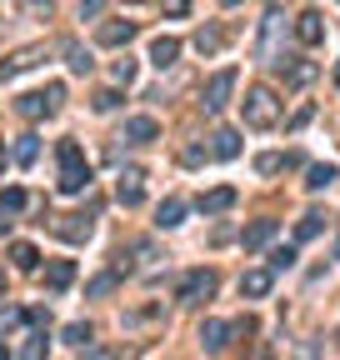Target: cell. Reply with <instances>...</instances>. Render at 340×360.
<instances>
[{
	"label": "cell",
	"mask_w": 340,
	"mask_h": 360,
	"mask_svg": "<svg viewBox=\"0 0 340 360\" xmlns=\"http://www.w3.org/2000/svg\"><path fill=\"white\" fill-rule=\"evenodd\" d=\"M55 160H60V190L66 196H80L85 185H91V165H85V151L75 140H60L55 145Z\"/></svg>",
	"instance_id": "cell-1"
},
{
	"label": "cell",
	"mask_w": 340,
	"mask_h": 360,
	"mask_svg": "<svg viewBox=\"0 0 340 360\" xmlns=\"http://www.w3.org/2000/svg\"><path fill=\"white\" fill-rule=\"evenodd\" d=\"M240 111H245V125H250V131H270V125L281 120V100H275L270 86H250L245 100H240Z\"/></svg>",
	"instance_id": "cell-2"
},
{
	"label": "cell",
	"mask_w": 340,
	"mask_h": 360,
	"mask_svg": "<svg viewBox=\"0 0 340 360\" xmlns=\"http://www.w3.org/2000/svg\"><path fill=\"white\" fill-rule=\"evenodd\" d=\"M60 100H66V86L55 80V86H46V91L20 95V100H15V111L26 115V120H40V115H55V111H60Z\"/></svg>",
	"instance_id": "cell-3"
},
{
	"label": "cell",
	"mask_w": 340,
	"mask_h": 360,
	"mask_svg": "<svg viewBox=\"0 0 340 360\" xmlns=\"http://www.w3.org/2000/svg\"><path fill=\"white\" fill-rule=\"evenodd\" d=\"M216 270H190L185 275V281H180V301H190V305H196V301H210V295H216Z\"/></svg>",
	"instance_id": "cell-4"
},
{
	"label": "cell",
	"mask_w": 340,
	"mask_h": 360,
	"mask_svg": "<svg viewBox=\"0 0 340 360\" xmlns=\"http://www.w3.org/2000/svg\"><path fill=\"white\" fill-rule=\"evenodd\" d=\"M230 91H236V70H216V75L205 80V111H225Z\"/></svg>",
	"instance_id": "cell-5"
},
{
	"label": "cell",
	"mask_w": 340,
	"mask_h": 360,
	"mask_svg": "<svg viewBox=\"0 0 340 360\" xmlns=\"http://www.w3.org/2000/svg\"><path fill=\"white\" fill-rule=\"evenodd\" d=\"M115 196H120V205H140V196H145V171H140V165H125V171H120Z\"/></svg>",
	"instance_id": "cell-6"
},
{
	"label": "cell",
	"mask_w": 340,
	"mask_h": 360,
	"mask_svg": "<svg viewBox=\"0 0 340 360\" xmlns=\"http://www.w3.org/2000/svg\"><path fill=\"white\" fill-rule=\"evenodd\" d=\"M131 40H135V20H105L100 26V46L120 50V46H131Z\"/></svg>",
	"instance_id": "cell-7"
},
{
	"label": "cell",
	"mask_w": 340,
	"mask_h": 360,
	"mask_svg": "<svg viewBox=\"0 0 340 360\" xmlns=\"http://www.w3.org/2000/svg\"><path fill=\"white\" fill-rule=\"evenodd\" d=\"M295 40H301V46H321V40H325V20L315 15V10L295 15Z\"/></svg>",
	"instance_id": "cell-8"
},
{
	"label": "cell",
	"mask_w": 340,
	"mask_h": 360,
	"mask_svg": "<svg viewBox=\"0 0 340 360\" xmlns=\"http://www.w3.org/2000/svg\"><path fill=\"white\" fill-rule=\"evenodd\" d=\"M281 30H285V20L281 15H265V35H261V60H281Z\"/></svg>",
	"instance_id": "cell-9"
},
{
	"label": "cell",
	"mask_w": 340,
	"mask_h": 360,
	"mask_svg": "<svg viewBox=\"0 0 340 360\" xmlns=\"http://www.w3.org/2000/svg\"><path fill=\"white\" fill-rule=\"evenodd\" d=\"M275 285V270H245L240 275V295H250V301H265Z\"/></svg>",
	"instance_id": "cell-10"
},
{
	"label": "cell",
	"mask_w": 340,
	"mask_h": 360,
	"mask_svg": "<svg viewBox=\"0 0 340 360\" xmlns=\"http://www.w3.org/2000/svg\"><path fill=\"white\" fill-rule=\"evenodd\" d=\"M275 66L285 70V86H310V80L321 75V66H315V60H275Z\"/></svg>",
	"instance_id": "cell-11"
},
{
	"label": "cell",
	"mask_w": 340,
	"mask_h": 360,
	"mask_svg": "<svg viewBox=\"0 0 340 360\" xmlns=\"http://www.w3.org/2000/svg\"><path fill=\"white\" fill-rule=\"evenodd\" d=\"M210 155H216V160H236L240 155V135L230 131V125H220V131L210 135Z\"/></svg>",
	"instance_id": "cell-12"
},
{
	"label": "cell",
	"mask_w": 340,
	"mask_h": 360,
	"mask_svg": "<svg viewBox=\"0 0 340 360\" xmlns=\"http://www.w3.org/2000/svg\"><path fill=\"white\" fill-rule=\"evenodd\" d=\"M155 135H160V125L151 115H131V120H125V140H131V145H151Z\"/></svg>",
	"instance_id": "cell-13"
},
{
	"label": "cell",
	"mask_w": 340,
	"mask_h": 360,
	"mask_svg": "<svg viewBox=\"0 0 340 360\" xmlns=\"http://www.w3.org/2000/svg\"><path fill=\"white\" fill-rule=\"evenodd\" d=\"M225 341H230V325L225 321H200V350H225Z\"/></svg>",
	"instance_id": "cell-14"
},
{
	"label": "cell",
	"mask_w": 340,
	"mask_h": 360,
	"mask_svg": "<svg viewBox=\"0 0 340 360\" xmlns=\"http://www.w3.org/2000/svg\"><path fill=\"white\" fill-rule=\"evenodd\" d=\"M230 205H236V190H230V185H216V190H205V196H200L205 216H225Z\"/></svg>",
	"instance_id": "cell-15"
},
{
	"label": "cell",
	"mask_w": 340,
	"mask_h": 360,
	"mask_svg": "<svg viewBox=\"0 0 340 360\" xmlns=\"http://www.w3.org/2000/svg\"><path fill=\"white\" fill-rule=\"evenodd\" d=\"M180 220H185V200H180V196H165L160 210H155V225H160V230H176Z\"/></svg>",
	"instance_id": "cell-16"
},
{
	"label": "cell",
	"mask_w": 340,
	"mask_h": 360,
	"mask_svg": "<svg viewBox=\"0 0 340 360\" xmlns=\"http://www.w3.org/2000/svg\"><path fill=\"white\" fill-rule=\"evenodd\" d=\"M270 240H275V220H255V225H245V236H240L245 250H261V245H270Z\"/></svg>",
	"instance_id": "cell-17"
},
{
	"label": "cell",
	"mask_w": 340,
	"mask_h": 360,
	"mask_svg": "<svg viewBox=\"0 0 340 360\" xmlns=\"http://www.w3.org/2000/svg\"><path fill=\"white\" fill-rule=\"evenodd\" d=\"M151 60H155L160 70H165V66H176V60H180V40H176V35H160L155 46H151Z\"/></svg>",
	"instance_id": "cell-18"
},
{
	"label": "cell",
	"mask_w": 340,
	"mask_h": 360,
	"mask_svg": "<svg viewBox=\"0 0 340 360\" xmlns=\"http://www.w3.org/2000/svg\"><path fill=\"white\" fill-rule=\"evenodd\" d=\"M55 236H66V240H85V236H91V220H85V216H60V220H55Z\"/></svg>",
	"instance_id": "cell-19"
},
{
	"label": "cell",
	"mask_w": 340,
	"mask_h": 360,
	"mask_svg": "<svg viewBox=\"0 0 340 360\" xmlns=\"http://www.w3.org/2000/svg\"><path fill=\"white\" fill-rule=\"evenodd\" d=\"M70 281H75V265H70V260H50V265H46V285H50V290H66Z\"/></svg>",
	"instance_id": "cell-20"
},
{
	"label": "cell",
	"mask_w": 340,
	"mask_h": 360,
	"mask_svg": "<svg viewBox=\"0 0 340 360\" xmlns=\"http://www.w3.org/2000/svg\"><path fill=\"white\" fill-rule=\"evenodd\" d=\"M335 165H310V171H305V190H330L335 185Z\"/></svg>",
	"instance_id": "cell-21"
},
{
	"label": "cell",
	"mask_w": 340,
	"mask_h": 360,
	"mask_svg": "<svg viewBox=\"0 0 340 360\" xmlns=\"http://www.w3.org/2000/svg\"><path fill=\"white\" fill-rule=\"evenodd\" d=\"M115 285H120V270H105V275H95V281L85 285V295H95V301H105V295H115Z\"/></svg>",
	"instance_id": "cell-22"
},
{
	"label": "cell",
	"mask_w": 340,
	"mask_h": 360,
	"mask_svg": "<svg viewBox=\"0 0 340 360\" xmlns=\"http://www.w3.org/2000/svg\"><path fill=\"white\" fill-rule=\"evenodd\" d=\"M225 46V30H216V26H205V30H196V50L200 55H216Z\"/></svg>",
	"instance_id": "cell-23"
},
{
	"label": "cell",
	"mask_w": 340,
	"mask_h": 360,
	"mask_svg": "<svg viewBox=\"0 0 340 360\" xmlns=\"http://www.w3.org/2000/svg\"><path fill=\"white\" fill-rule=\"evenodd\" d=\"M10 260H15L20 270H35V265H40V250H35L30 240H15V245H10Z\"/></svg>",
	"instance_id": "cell-24"
},
{
	"label": "cell",
	"mask_w": 340,
	"mask_h": 360,
	"mask_svg": "<svg viewBox=\"0 0 340 360\" xmlns=\"http://www.w3.org/2000/svg\"><path fill=\"white\" fill-rule=\"evenodd\" d=\"M66 66H70L75 75H85V70H91V50L75 46V40H66Z\"/></svg>",
	"instance_id": "cell-25"
},
{
	"label": "cell",
	"mask_w": 340,
	"mask_h": 360,
	"mask_svg": "<svg viewBox=\"0 0 340 360\" xmlns=\"http://www.w3.org/2000/svg\"><path fill=\"white\" fill-rule=\"evenodd\" d=\"M321 225H325V216H321V210L301 216V225H295V240H315V236H321Z\"/></svg>",
	"instance_id": "cell-26"
},
{
	"label": "cell",
	"mask_w": 340,
	"mask_h": 360,
	"mask_svg": "<svg viewBox=\"0 0 340 360\" xmlns=\"http://www.w3.org/2000/svg\"><path fill=\"white\" fill-rule=\"evenodd\" d=\"M20 325H26V310H15V305L0 310V341H6V335H15Z\"/></svg>",
	"instance_id": "cell-27"
},
{
	"label": "cell",
	"mask_w": 340,
	"mask_h": 360,
	"mask_svg": "<svg viewBox=\"0 0 340 360\" xmlns=\"http://www.w3.org/2000/svg\"><path fill=\"white\" fill-rule=\"evenodd\" d=\"M35 155H40V140H35V135H20V140H15V160H20V165H30Z\"/></svg>",
	"instance_id": "cell-28"
},
{
	"label": "cell",
	"mask_w": 340,
	"mask_h": 360,
	"mask_svg": "<svg viewBox=\"0 0 340 360\" xmlns=\"http://www.w3.org/2000/svg\"><path fill=\"white\" fill-rule=\"evenodd\" d=\"M290 265H295V245H275V250H270V270L281 275V270H290Z\"/></svg>",
	"instance_id": "cell-29"
},
{
	"label": "cell",
	"mask_w": 340,
	"mask_h": 360,
	"mask_svg": "<svg viewBox=\"0 0 340 360\" xmlns=\"http://www.w3.org/2000/svg\"><path fill=\"white\" fill-rule=\"evenodd\" d=\"M66 345H75V350H91V325H66Z\"/></svg>",
	"instance_id": "cell-30"
},
{
	"label": "cell",
	"mask_w": 340,
	"mask_h": 360,
	"mask_svg": "<svg viewBox=\"0 0 340 360\" xmlns=\"http://www.w3.org/2000/svg\"><path fill=\"white\" fill-rule=\"evenodd\" d=\"M0 210H26V190H20V185L0 190Z\"/></svg>",
	"instance_id": "cell-31"
},
{
	"label": "cell",
	"mask_w": 340,
	"mask_h": 360,
	"mask_svg": "<svg viewBox=\"0 0 340 360\" xmlns=\"http://www.w3.org/2000/svg\"><path fill=\"white\" fill-rule=\"evenodd\" d=\"M255 171H261V176H281L285 171V155H261V160H255Z\"/></svg>",
	"instance_id": "cell-32"
},
{
	"label": "cell",
	"mask_w": 340,
	"mask_h": 360,
	"mask_svg": "<svg viewBox=\"0 0 340 360\" xmlns=\"http://www.w3.org/2000/svg\"><path fill=\"white\" fill-rule=\"evenodd\" d=\"M105 6H111V0H80V20H100Z\"/></svg>",
	"instance_id": "cell-33"
},
{
	"label": "cell",
	"mask_w": 340,
	"mask_h": 360,
	"mask_svg": "<svg viewBox=\"0 0 340 360\" xmlns=\"http://www.w3.org/2000/svg\"><path fill=\"white\" fill-rule=\"evenodd\" d=\"M115 80H120V86H131V80H135V60H131V55L115 60Z\"/></svg>",
	"instance_id": "cell-34"
},
{
	"label": "cell",
	"mask_w": 340,
	"mask_h": 360,
	"mask_svg": "<svg viewBox=\"0 0 340 360\" xmlns=\"http://www.w3.org/2000/svg\"><path fill=\"white\" fill-rule=\"evenodd\" d=\"M20 355H26V360H40V355H46V330H40V335H30V345L20 350Z\"/></svg>",
	"instance_id": "cell-35"
},
{
	"label": "cell",
	"mask_w": 340,
	"mask_h": 360,
	"mask_svg": "<svg viewBox=\"0 0 340 360\" xmlns=\"http://www.w3.org/2000/svg\"><path fill=\"white\" fill-rule=\"evenodd\" d=\"M120 105V91H95V111H115Z\"/></svg>",
	"instance_id": "cell-36"
},
{
	"label": "cell",
	"mask_w": 340,
	"mask_h": 360,
	"mask_svg": "<svg viewBox=\"0 0 340 360\" xmlns=\"http://www.w3.org/2000/svg\"><path fill=\"white\" fill-rule=\"evenodd\" d=\"M180 160H185V165H200V160H205V151H200V145H185Z\"/></svg>",
	"instance_id": "cell-37"
},
{
	"label": "cell",
	"mask_w": 340,
	"mask_h": 360,
	"mask_svg": "<svg viewBox=\"0 0 340 360\" xmlns=\"http://www.w3.org/2000/svg\"><path fill=\"white\" fill-rule=\"evenodd\" d=\"M310 115H315V105H301V111H295V120H290V125H295V131H301V125H310Z\"/></svg>",
	"instance_id": "cell-38"
},
{
	"label": "cell",
	"mask_w": 340,
	"mask_h": 360,
	"mask_svg": "<svg viewBox=\"0 0 340 360\" xmlns=\"http://www.w3.org/2000/svg\"><path fill=\"white\" fill-rule=\"evenodd\" d=\"M185 10H190V0H165V15H176V20H180Z\"/></svg>",
	"instance_id": "cell-39"
},
{
	"label": "cell",
	"mask_w": 340,
	"mask_h": 360,
	"mask_svg": "<svg viewBox=\"0 0 340 360\" xmlns=\"http://www.w3.org/2000/svg\"><path fill=\"white\" fill-rule=\"evenodd\" d=\"M6 160H10V155H6V145H0V171H6Z\"/></svg>",
	"instance_id": "cell-40"
},
{
	"label": "cell",
	"mask_w": 340,
	"mask_h": 360,
	"mask_svg": "<svg viewBox=\"0 0 340 360\" xmlns=\"http://www.w3.org/2000/svg\"><path fill=\"white\" fill-rule=\"evenodd\" d=\"M0 230H10V220H6V210H0Z\"/></svg>",
	"instance_id": "cell-41"
},
{
	"label": "cell",
	"mask_w": 340,
	"mask_h": 360,
	"mask_svg": "<svg viewBox=\"0 0 340 360\" xmlns=\"http://www.w3.org/2000/svg\"><path fill=\"white\" fill-rule=\"evenodd\" d=\"M220 6H240V0H220Z\"/></svg>",
	"instance_id": "cell-42"
},
{
	"label": "cell",
	"mask_w": 340,
	"mask_h": 360,
	"mask_svg": "<svg viewBox=\"0 0 340 360\" xmlns=\"http://www.w3.org/2000/svg\"><path fill=\"white\" fill-rule=\"evenodd\" d=\"M0 295H6V275H0Z\"/></svg>",
	"instance_id": "cell-43"
},
{
	"label": "cell",
	"mask_w": 340,
	"mask_h": 360,
	"mask_svg": "<svg viewBox=\"0 0 340 360\" xmlns=\"http://www.w3.org/2000/svg\"><path fill=\"white\" fill-rule=\"evenodd\" d=\"M335 256H340V245H335Z\"/></svg>",
	"instance_id": "cell-44"
}]
</instances>
